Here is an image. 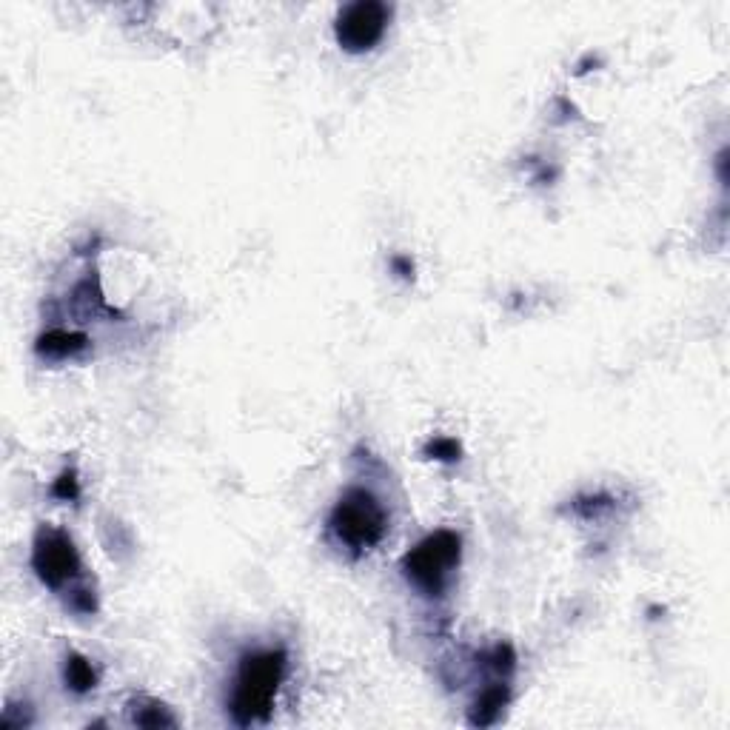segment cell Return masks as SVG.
Wrapping results in <instances>:
<instances>
[{
	"instance_id": "obj_1",
	"label": "cell",
	"mask_w": 730,
	"mask_h": 730,
	"mask_svg": "<svg viewBox=\"0 0 730 730\" xmlns=\"http://www.w3.org/2000/svg\"><path fill=\"white\" fill-rule=\"evenodd\" d=\"M286 665H289L286 651H257L240 659L229 702L231 719L237 725L249 728L269 719L274 696L286 676Z\"/></svg>"
},
{
	"instance_id": "obj_2",
	"label": "cell",
	"mask_w": 730,
	"mask_h": 730,
	"mask_svg": "<svg viewBox=\"0 0 730 730\" xmlns=\"http://www.w3.org/2000/svg\"><path fill=\"white\" fill-rule=\"evenodd\" d=\"M462 539L457 531H434L417 542L403 557L405 579L425 596H442L451 585L454 571L460 568Z\"/></svg>"
},
{
	"instance_id": "obj_3",
	"label": "cell",
	"mask_w": 730,
	"mask_h": 730,
	"mask_svg": "<svg viewBox=\"0 0 730 730\" xmlns=\"http://www.w3.org/2000/svg\"><path fill=\"white\" fill-rule=\"evenodd\" d=\"M328 528L337 537L340 545H346L348 551L363 554L368 548H374L380 539L385 537L388 528V517L380 500L365 491V488H348L346 494L337 500L331 517H328Z\"/></svg>"
},
{
	"instance_id": "obj_4",
	"label": "cell",
	"mask_w": 730,
	"mask_h": 730,
	"mask_svg": "<svg viewBox=\"0 0 730 730\" xmlns=\"http://www.w3.org/2000/svg\"><path fill=\"white\" fill-rule=\"evenodd\" d=\"M32 568L40 582L52 591L69 585L80 574V554H77L72 537L52 525L38 528L35 545H32Z\"/></svg>"
},
{
	"instance_id": "obj_5",
	"label": "cell",
	"mask_w": 730,
	"mask_h": 730,
	"mask_svg": "<svg viewBox=\"0 0 730 730\" xmlns=\"http://www.w3.org/2000/svg\"><path fill=\"white\" fill-rule=\"evenodd\" d=\"M391 20V9L380 3V0H357L340 9L337 23H334V35L337 43L351 52V55H363L371 52L380 40H383L385 29Z\"/></svg>"
},
{
	"instance_id": "obj_6",
	"label": "cell",
	"mask_w": 730,
	"mask_h": 730,
	"mask_svg": "<svg viewBox=\"0 0 730 730\" xmlns=\"http://www.w3.org/2000/svg\"><path fill=\"white\" fill-rule=\"evenodd\" d=\"M89 348V337L80 334V331H63V328H55V331H46L38 337V351L40 357H49V360H69V357H77Z\"/></svg>"
},
{
	"instance_id": "obj_7",
	"label": "cell",
	"mask_w": 730,
	"mask_h": 730,
	"mask_svg": "<svg viewBox=\"0 0 730 730\" xmlns=\"http://www.w3.org/2000/svg\"><path fill=\"white\" fill-rule=\"evenodd\" d=\"M511 699V691L508 685H491L477 696V702L471 705V713H468V722L477 725V728H488L494 722H500L502 711Z\"/></svg>"
},
{
	"instance_id": "obj_8",
	"label": "cell",
	"mask_w": 730,
	"mask_h": 730,
	"mask_svg": "<svg viewBox=\"0 0 730 730\" xmlns=\"http://www.w3.org/2000/svg\"><path fill=\"white\" fill-rule=\"evenodd\" d=\"M63 679H66V688L75 693H89L97 688V673L92 668V662L86 656L69 654L66 656V665H63Z\"/></svg>"
},
{
	"instance_id": "obj_9",
	"label": "cell",
	"mask_w": 730,
	"mask_h": 730,
	"mask_svg": "<svg viewBox=\"0 0 730 730\" xmlns=\"http://www.w3.org/2000/svg\"><path fill=\"white\" fill-rule=\"evenodd\" d=\"M132 722L140 728H174L177 719L166 705H160L157 699H140L135 702V711H132Z\"/></svg>"
},
{
	"instance_id": "obj_10",
	"label": "cell",
	"mask_w": 730,
	"mask_h": 730,
	"mask_svg": "<svg viewBox=\"0 0 730 730\" xmlns=\"http://www.w3.org/2000/svg\"><path fill=\"white\" fill-rule=\"evenodd\" d=\"M425 454H428L431 460L457 462V460H460L462 451H460V442H457V440H434V442H428Z\"/></svg>"
},
{
	"instance_id": "obj_11",
	"label": "cell",
	"mask_w": 730,
	"mask_h": 730,
	"mask_svg": "<svg viewBox=\"0 0 730 730\" xmlns=\"http://www.w3.org/2000/svg\"><path fill=\"white\" fill-rule=\"evenodd\" d=\"M52 494L58 497V500H77L80 497V480H77L75 471H63L55 485H52Z\"/></svg>"
},
{
	"instance_id": "obj_12",
	"label": "cell",
	"mask_w": 730,
	"mask_h": 730,
	"mask_svg": "<svg viewBox=\"0 0 730 730\" xmlns=\"http://www.w3.org/2000/svg\"><path fill=\"white\" fill-rule=\"evenodd\" d=\"M391 266H394V271H400V277H414V263L408 257H394Z\"/></svg>"
}]
</instances>
